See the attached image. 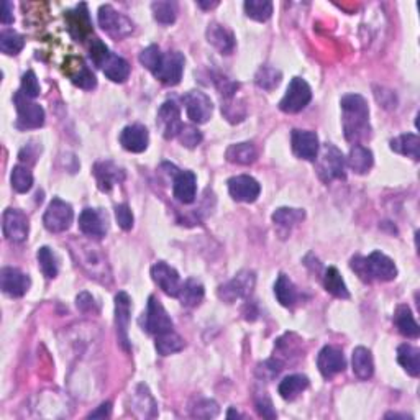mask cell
<instances>
[{
    "mask_svg": "<svg viewBox=\"0 0 420 420\" xmlns=\"http://www.w3.org/2000/svg\"><path fill=\"white\" fill-rule=\"evenodd\" d=\"M341 112H343V131L345 138L351 143L360 145L361 140L369 138V109L368 102L360 94H348L341 99Z\"/></svg>",
    "mask_w": 420,
    "mask_h": 420,
    "instance_id": "obj_1",
    "label": "cell"
},
{
    "mask_svg": "<svg viewBox=\"0 0 420 420\" xmlns=\"http://www.w3.org/2000/svg\"><path fill=\"white\" fill-rule=\"evenodd\" d=\"M350 268L356 273V275H358L360 280L365 282H373V281L388 282L395 280V276H398L395 263L381 251H373L368 258H363V256L351 258Z\"/></svg>",
    "mask_w": 420,
    "mask_h": 420,
    "instance_id": "obj_2",
    "label": "cell"
},
{
    "mask_svg": "<svg viewBox=\"0 0 420 420\" xmlns=\"http://www.w3.org/2000/svg\"><path fill=\"white\" fill-rule=\"evenodd\" d=\"M89 55L94 65L102 70L112 82H125L130 76V65L124 58L117 56L102 43L99 38H92Z\"/></svg>",
    "mask_w": 420,
    "mask_h": 420,
    "instance_id": "obj_3",
    "label": "cell"
},
{
    "mask_svg": "<svg viewBox=\"0 0 420 420\" xmlns=\"http://www.w3.org/2000/svg\"><path fill=\"white\" fill-rule=\"evenodd\" d=\"M317 174L324 183L346 178V161L335 145L325 143L317 155Z\"/></svg>",
    "mask_w": 420,
    "mask_h": 420,
    "instance_id": "obj_4",
    "label": "cell"
},
{
    "mask_svg": "<svg viewBox=\"0 0 420 420\" xmlns=\"http://www.w3.org/2000/svg\"><path fill=\"white\" fill-rule=\"evenodd\" d=\"M97 20H99V27L102 30L114 38V40H124V38L130 37L135 30L133 22L122 12L115 11L112 6H102L99 8Z\"/></svg>",
    "mask_w": 420,
    "mask_h": 420,
    "instance_id": "obj_5",
    "label": "cell"
},
{
    "mask_svg": "<svg viewBox=\"0 0 420 420\" xmlns=\"http://www.w3.org/2000/svg\"><path fill=\"white\" fill-rule=\"evenodd\" d=\"M13 104L17 109V126L22 130L40 129L45 124V110L41 105L33 102L30 97H27L22 91H18L13 96Z\"/></svg>",
    "mask_w": 420,
    "mask_h": 420,
    "instance_id": "obj_6",
    "label": "cell"
},
{
    "mask_svg": "<svg viewBox=\"0 0 420 420\" xmlns=\"http://www.w3.org/2000/svg\"><path fill=\"white\" fill-rule=\"evenodd\" d=\"M255 282H256V276L253 271L243 270L235 275L232 281L225 282L218 287L217 294L223 302L227 304H233V302L238 299H248L251 296L253 289H255Z\"/></svg>",
    "mask_w": 420,
    "mask_h": 420,
    "instance_id": "obj_7",
    "label": "cell"
},
{
    "mask_svg": "<svg viewBox=\"0 0 420 420\" xmlns=\"http://www.w3.org/2000/svg\"><path fill=\"white\" fill-rule=\"evenodd\" d=\"M140 324L143 327L146 334L155 336L164 334V332L173 330V320H171V317L168 312H166L163 304H161L155 296H150L148 306H146V312L143 314V317H141Z\"/></svg>",
    "mask_w": 420,
    "mask_h": 420,
    "instance_id": "obj_8",
    "label": "cell"
},
{
    "mask_svg": "<svg viewBox=\"0 0 420 420\" xmlns=\"http://www.w3.org/2000/svg\"><path fill=\"white\" fill-rule=\"evenodd\" d=\"M312 100V89L302 77H294L289 82L284 97L280 102V110L284 114H297L304 110Z\"/></svg>",
    "mask_w": 420,
    "mask_h": 420,
    "instance_id": "obj_9",
    "label": "cell"
},
{
    "mask_svg": "<svg viewBox=\"0 0 420 420\" xmlns=\"http://www.w3.org/2000/svg\"><path fill=\"white\" fill-rule=\"evenodd\" d=\"M185 60L179 51L163 53L159 65L153 71V76L164 86H178L183 79Z\"/></svg>",
    "mask_w": 420,
    "mask_h": 420,
    "instance_id": "obj_10",
    "label": "cell"
},
{
    "mask_svg": "<svg viewBox=\"0 0 420 420\" xmlns=\"http://www.w3.org/2000/svg\"><path fill=\"white\" fill-rule=\"evenodd\" d=\"M72 218H74V212H72L71 205L56 197L48 205L43 223H45L48 232L61 233L71 227Z\"/></svg>",
    "mask_w": 420,
    "mask_h": 420,
    "instance_id": "obj_11",
    "label": "cell"
},
{
    "mask_svg": "<svg viewBox=\"0 0 420 420\" xmlns=\"http://www.w3.org/2000/svg\"><path fill=\"white\" fill-rule=\"evenodd\" d=\"M183 104L185 107V112H188V117L194 124L202 125L207 124L212 117L214 105L212 100L207 94L200 91H189L183 96Z\"/></svg>",
    "mask_w": 420,
    "mask_h": 420,
    "instance_id": "obj_12",
    "label": "cell"
},
{
    "mask_svg": "<svg viewBox=\"0 0 420 420\" xmlns=\"http://www.w3.org/2000/svg\"><path fill=\"white\" fill-rule=\"evenodd\" d=\"M2 232L4 237L13 243L25 242L30 232L28 217L18 209H7L2 216Z\"/></svg>",
    "mask_w": 420,
    "mask_h": 420,
    "instance_id": "obj_13",
    "label": "cell"
},
{
    "mask_svg": "<svg viewBox=\"0 0 420 420\" xmlns=\"http://www.w3.org/2000/svg\"><path fill=\"white\" fill-rule=\"evenodd\" d=\"M227 184L228 192H230L232 199L237 200V202L253 204L260 197L261 185L255 178H251V176H233V178L228 179Z\"/></svg>",
    "mask_w": 420,
    "mask_h": 420,
    "instance_id": "obj_14",
    "label": "cell"
},
{
    "mask_svg": "<svg viewBox=\"0 0 420 420\" xmlns=\"http://www.w3.org/2000/svg\"><path fill=\"white\" fill-rule=\"evenodd\" d=\"M156 125L166 140H173L178 136L179 130L183 129V122H181V110L174 100H166L159 107L158 115H156Z\"/></svg>",
    "mask_w": 420,
    "mask_h": 420,
    "instance_id": "obj_15",
    "label": "cell"
},
{
    "mask_svg": "<svg viewBox=\"0 0 420 420\" xmlns=\"http://www.w3.org/2000/svg\"><path fill=\"white\" fill-rule=\"evenodd\" d=\"M291 145L292 153L304 161H315L320 151L319 136L315 131L309 130H292Z\"/></svg>",
    "mask_w": 420,
    "mask_h": 420,
    "instance_id": "obj_16",
    "label": "cell"
},
{
    "mask_svg": "<svg viewBox=\"0 0 420 420\" xmlns=\"http://www.w3.org/2000/svg\"><path fill=\"white\" fill-rule=\"evenodd\" d=\"M30 276L22 273L18 268H4L0 271V289L11 297H22L30 289Z\"/></svg>",
    "mask_w": 420,
    "mask_h": 420,
    "instance_id": "obj_17",
    "label": "cell"
},
{
    "mask_svg": "<svg viewBox=\"0 0 420 420\" xmlns=\"http://www.w3.org/2000/svg\"><path fill=\"white\" fill-rule=\"evenodd\" d=\"M130 314H131V301L126 292L120 291L115 296V325H117V335L122 348L129 351L130 350V340H129V325H130Z\"/></svg>",
    "mask_w": 420,
    "mask_h": 420,
    "instance_id": "obj_18",
    "label": "cell"
},
{
    "mask_svg": "<svg viewBox=\"0 0 420 420\" xmlns=\"http://www.w3.org/2000/svg\"><path fill=\"white\" fill-rule=\"evenodd\" d=\"M151 277L156 282V286L159 287L164 294L171 297H178L181 291V280L178 271L174 268H171L168 263L158 261L151 266Z\"/></svg>",
    "mask_w": 420,
    "mask_h": 420,
    "instance_id": "obj_19",
    "label": "cell"
},
{
    "mask_svg": "<svg viewBox=\"0 0 420 420\" xmlns=\"http://www.w3.org/2000/svg\"><path fill=\"white\" fill-rule=\"evenodd\" d=\"M317 366H319L320 374L324 376L325 379L334 378L335 374L341 373L346 368V360L343 356V351L336 346L327 345L320 350L319 358H317Z\"/></svg>",
    "mask_w": 420,
    "mask_h": 420,
    "instance_id": "obj_20",
    "label": "cell"
},
{
    "mask_svg": "<svg viewBox=\"0 0 420 420\" xmlns=\"http://www.w3.org/2000/svg\"><path fill=\"white\" fill-rule=\"evenodd\" d=\"M65 18L67 23V30H70L74 40L84 41L87 37L92 35V22L86 4L77 6L74 11H67L65 13Z\"/></svg>",
    "mask_w": 420,
    "mask_h": 420,
    "instance_id": "obj_21",
    "label": "cell"
},
{
    "mask_svg": "<svg viewBox=\"0 0 420 420\" xmlns=\"http://www.w3.org/2000/svg\"><path fill=\"white\" fill-rule=\"evenodd\" d=\"M94 178L102 192H110L114 185L124 183L125 171L117 166L114 161H99L94 166Z\"/></svg>",
    "mask_w": 420,
    "mask_h": 420,
    "instance_id": "obj_22",
    "label": "cell"
},
{
    "mask_svg": "<svg viewBox=\"0 0 420 420\" xmlns=\"http://www.w3.org/2000/svg\"><path fill=\"white\" fill-rule=\"evenodd\" d=\"M79 228L86 237L100 240L107 233V216L99 209H84L79 216Z\"/></svg>",
    "mask_w": 420,
    "mask_h": 420,
    "instance_id": "obj_23",
    "label": "cell"
},
{
    "mask_svg": "<svg viewBox=\"0 0 420 420\" xmlns=\"http://www.w3.org/2000/svg\"><path fill=\"white\" fill-rule=\"evenodd\" d=\"M150 143V133L146 126L135 124L129 125L122 130L120 133V145L124 146L130 153H143L148 148Z\"/></svg>",
    "mask_w": 420,
    "mask_h": 420,
    "instance_id": "obj_24",
    "label": "cell"
},
{
    "mask_svg": "<svg viewBox=\"0 0 420 420\" xmlns=\"http://www.w3.org/2000/svg\"><path fill=\"white\" fill-rule=\"evenodd\" d=\"M205 37H207V41L212 45L216 50H218L222 55H232L235 51L237 41L233 33L228 30L225 25H221V23L212 22L207 27V32H205Z\"/></svg>",
    "mask_w": 420,
    "mask_h": 420,
    "instance_id": "obj_25",
    "label": "cell"
},
{
    "mask_svg": "<svg viewBox=\"0 0 420 420\" xmlns=\"http://www.w3.org/2000/svg\"><path fill=\"white\" fill-rule=\"evenodd\" d=\"M173 194L181 204H192L197 195V178L192 171H179L174 176Z\"/></svg>",
    "mask_w": 420,
    "mask_h": 420,
    "instance_id": "obj_26",
    "label": "cell"
},
{
    "mask_svg": "<svg viewBox=\"0 0 420 420\" xmlns=\"http://www.w3.org/2000/svg\"><path fill=\"white\" fill-rule=\"evenodd\" d=\"M346 164L356 174H366L374 164L373 151L363 145H353L350 150L348 158H346Z\"/></svg>",
    "mask_w": 420,
    "mask_h": 420,
    "instance_id": "obj_27",
    "label": "cell"
},
{
    "mask_svg": "<svg viewBox=\"0 0 420 420\" xmlns=\"http://www.w3.org/2000/svg\"><path fill=\"white\" fill-rule=\"evenodd\" d=\"M225 158L228 163L240 164V166H250L258 159V150L253 143H235L227 148Z\"/></svg>",
    "mask_w": 420,
    "mask_h": 420,
    "instance_id": "obj_28",
    "label": "cell"
},
{
    "mask_svg": "<svg viewBox=\"0 0 420 420\" xmlns=\"http://www.w3.org/2000/svg\"><path fill=\"white\" fill-rule=\"evenodd\" d=\"M391 150L394 153L407 156L417 161L420 158V138L415 133H404L391 140Z\"/></svg>",
    "mask_w": 420,
    "mask_h": 420,
    "instance_id": "obj_29",
    "label": "cell"
},
{
    "mask_svg": "<svg viewBox=\"0 0 420 420\" xmlns=\"http://www.w3.org/2000/svg\"><path fill=\"white\" fill-rule=\"evenodd\" d=\"M351 365H353V373L356 378L360 379H369L374 373V361L373 355L365 346H358L353 350V356H351Z\"/></svg>",
    "mask_w": 420,
    "mask_h": 420,
    "instance_id": "obj_30",
    "label": "cell"
},
{
    "mask_svg": "<svg viewBox=\"0 0 420 420\" xmlns=\"http://www.w3.org/2000/svg\"><path fill=\"white\" fill-rule=\"evenodd\" d=\"M394 324L398 327V330L404 336H407V339H417L419 334H420V329L417 325V322H415L414 315H412V310H410L409 306H399L398 309H395V314H394Z\"/></svg>",
    "mask_w": 420,
    "mask_h": 420,
    "instance_id": "obj_31",
    "label": "cell"
},
{
    "mask_svg": "<svg viewBox=\"0 0 420 420\" xmlns=\"http://www.w3.org/2000/svg\"><path fill=\"white\" fill-rule=\"evenodd\" d=\"M309 378L306 374H291L281 381L277 391L284 400H294L297 395L309 388Z\"/></svg>",
    "mask_w": 420,
    "mask_h": 420,
    "instance_id": "obj_32",
    "label": "cell"
},
{
    "mask_svg": "<svg viewBox=\"0 0 420 420\" xmlns=\"http://www.w3.org/2000/svg\"><path fill=\"white\" fill-rule=\"evenodd\" d=\"M275 296L282 307H292L299 301V292H297L294 282L284 273H281L280 277H277L275 284Z\"/></svg>",
    "mask_w": 420,
    "mask_h": 420,
    "instance_id": "obj_33",
    "label": "cell"
},
{
    "mask_svg": "<svg viewBox=\"0 0 420 420\" xmlns=\"http://www.w3.org/2000/svg\"><path fill=\"white\" fill-rule=\"evenodd\" d=\"M398 361L412 378L420 374V351L412 345H400L398 348Z\"/></svg>",
    "mask_w": 420,
    "mask_h": 420,
    "instance_id": "obj_34",
    "label": "cell"
},
{
    "mask_svg": "<svg viewBox=\"0 0 420 420\" xmlns=\"http://www.w3.org/2000/svg\"><path fill=\"white\" fill-rule=\"evenodd\" d=\"M204 294H205V291H204L202 282L190 277V280H188L183 286H181L178 297H179L181 304H183L184 307H195L202 302Z\"/></svg>",
    "mask_w": 420,
    "mask_h": 420,
    "instance_id": "obj_35",
    "label": "cell"
},
{
    "mask_svg": "<svg viewBox=\"0 0 420 420\" xmlns=\"http://www.w3.org/2000/svg\"><path fill=\"white\" fill-rule=\"evenodd\" d=\"M184 345L185 343H184L183 336L176 334L174 330H169V332H164V334H161V335H156V340H155V346L161 356H169L173 353H178V351L184 348Z\"/></svg>",
    "mask_w": 420,
    "mask_h": 420,
    "instance_id": "obj_36",
    "label": "cell"
},
{
    "mask_svg": "<svg viewBox=\"0 0 420 420\" xmlns=\"http://www.w3.org/2000/svg\"><path fill=\"white\" fill-rule=\"evenodd\" d=\"M324 287L327 292H330L332 296L339 297V299H350L348 287H346L343 277H341V275H340V271L334 266H330L329 270H325Z\"/></svg>",
    "mask_w": 420,
    "mask_h": 420,
    "instance_id": "obj_37",
    "label": "cell"
},
{
    "mask_svg": "<svg viewBox=\"0 0 420 420\" xmlns=\"http://www.w3.org/2000/svg\"><path fill=\"white\" fill-rule=\"evenodd\" d=\"M306 218V210L304 209H292V207H280L273 214V222L276 223L277 227L282 228H291L301 223Z\"/></svg>",
    "mask_w": 420,
    "mask_h": 420,
    "instance_id": "obj_38",
    "label": "cell"
},
{
    "mask_svg": "<svg viewBox=\"0 0 420 420\" xmlns=\"http://www.w3.org/2000/svg\"><path fill=\"white\" fill-rule=\"evenodd\" d=\"M151 11H153L156 22L161 25H171L178 17V4L171 2V0H159V2L151 4Z\"/></svg>",
    "mask_w": 420,
    "mask_h": 420,
    "instance_id": "obj_39",
    "label": "cell"
},
{
    "mask_svg": "<svg viewBox=\"0 0 420 420\" xmlns=\"http://www.w3.org/2000/svg\"><path fill=\"white\" fill-rule=\"evenodd\" d=\"M70 77L72 81V84L81 87V89L86 91H92L97 86V79L94 76V72L89 70V66L86 65L84 61L77 60V66L74 67V71L70 72Z\"/></svg>",
    "mask_w": 420,
    "mask_h": 420,
    "instance_id": "obj_40",
    "label": "cell"
},
{
    "mask_svg": "<svg viewBox=\"0 0 420 420\" xmlns=\"http://www.w3.org/2000/svg\"><path fill=\"white\" fill-rule=\"evenodd\" d=\"M281 79H282L281 71L273 66H261L255 74L256 86L263 91L276 89V87L281 84Z\"/></svg>",
    "mask_w": 420,
    "mask_h": 420,
    "instance_id": "obj_41",
    "label": "cell"
},
{
    "mask_svg": "<svg viewBox=\"0 0 420 420\" xmlns=\"http://www.w3.org/2000/svg\"><path fill=\"white\" fill-rule=\"evenodd\" d=\"M245 13L251 20L266 22L273 15V4L270 0H247L245 2Z\"/></svg>",
    "mask_w": 420,
    "mask_h": 420,
    "instance_id": "obj_42",
    "label": "cell"
},
{
    "mask_svg": "<svg viewBox=\"0 0 420 420\" xmlns=\"http://www.w3.org/2000/svg\"><path fill=\"white\" fill-rule=\"evenodd\" d=\"M25 46V38L20 33L7 30L0 33V50L7 56H17Z\"/></svg>",
    "mask_w": 420,
    "mask_h": 420,
    "instance_id": "obj_43",
    "label": "cell"
},
{
    "mask_svg": "<svg viewBox=\"0 0 420 420\" xmlns=\"http://www.w3.org/2000/svg\"><path fill=\"white\" fill-rule=\"evenodd\" d=\"M12 188L17 190L18 194H25L32 189L33 185V174L27 166L18 164L12 169Z\"/></svg>",
    "mask_w": 420,
    "mask_h": 420,
    "instance_id": "obj_44",
    "label": "cell"
},
{
    "mask_svg": "<svg viewBox=\"0 0 420 420\" xmlns=\"http://www.w3.org/2000/svg\"><path fill=\"white\" fill-rule=\"evenodd\" d=\"M38 265H40V270L43 275H45L48 280H55L58 276V261L55 253H53L48 247H41L38 250Z\"/></svg>",
    "mask_w": 420,
    "mask_h": 420,
    "instance_id": "obj_45",
    "label": "cell"
},
{
    "mask_svg": "<svg viewBox=\"0 0 420 420\" xmlns=\"http://www.w3.org/2000/svg\"><path fill=\"white\" fill-rule=\"evenodd\" d=\"M176 138L179 140V143L184 146V148L194 150L202 143V131H200L197 126L194 125H183V129L179 130V133Z\"/></svg>",
    "mask_w": 420,
    "mask_h": 420,
    "instance_id": "obj_46",
    "label": "cell"
},
{
    "mask_svg": "<svg viewBox=\"0 0 420 420\" xmlns=\"http://www.w3.org/2000/svg\"><path fill=\"white\" fill-rule=\"evenodd\" d=\"M161 56H163V53H161L159 46L150 45L148 48H145V50L140 53V63L151 72V74H153V71L159 65Z\"/></svg>",
    "mask_w": 420,
    "mask_h": 420,
    "instance_id": "obj_47",
    "label": "cell"
},
{
    "mask_svg": "<svg viewBox=\"0 0 420 420\" xmlns=\"http://www.w3.org/2000/svg\"><path fill=\"white\" fill-rule=\"evenodd\" d=\"M218 414V404L212 399H202L197 400V404L192 407L194 417L200 419H212Z\"/></svg>",
    "mask_w": 420,
    "mask_h": 420,
    "instance_id": "obj_48",
    "label": "cell"
},
{
    "mask_svg": "<svg viewBox=\"0 0 420 420\" xmlns=\"http://www.w3.org/2000/svg\"><path fill=\"white\" fill-rule=\"evenodd\" d=\"M22 92L30 99H35V97L40 96V82H38L37 74L33 71H27L22 76Z\"/></svg>",
    "mask_w": 420,
    "mask_h": 420,
    "instance_id": "obj_49",
    "label": "cell"
},
{
    "mask_svg": "<svg viewBox=\"0 0 420 420\" xmlns=\"http://www.w3.org/2000/svg\"><path fill=\"white\" fill-rule=\"evenodd\" d=\"M115 218L122 230L129 232L133 228V214H131V210L126 204L115 205Z\"/></svg>",
    "mask_w": 420,
    "mask_h": 420,
    "instance_id": "obj_50",
    "label": "cell"
},
{
    "mask_svg": "<svg viewBox=\"0 0 420 420\" xmlns=\"http://www.w3.org/2000/svg\"><path fill=\"white\" fill-rule=\"evenodd\" d=\"M255 405H256V410L258 414L261 415V417L265 419H276V410L273 407V402L271 399L268 398L266 393H261L260 395H256L255 398Z\"/></svg>",
    "mask_w": 420,
    "mask_h": 420,
    "instance_id": "obj_51",
    "label": "cell"
},
{
    "mask_svg": "<svg viewBox=\"0 0 420 420\" xmlns=\"http://www.w3.org/2000/svg\"><path fill=\"white\" fill-rule=\"evenodd\" d=\"M76 304H77V309H79V310L91 312V310H94L96 301H94V297L89 294V292H81V294L77 296Z\"/></svg>",
    "mask_w": 420,
    "mask_h": 420,
    "instance_id": "obj_52",
    "label": "cell"
},
{
    "mask_svg": "<svg viewBox=\"0 0 420 420\" xmlns=\"http://www.w3.org/2000/svg\"><path fill=\"white\" fill-rule=\"evenodd\" d=\"M110 414H112V402L107 400V402L99 405V409L89 414V419H105V417H110Z\"/></svg>",
    "mask_w": 420,
    "mask_h": 420,
    "instance_id": "obj_53",
    "label": "cell"
},
{
    "mask_svg": "<svg viewBox=\"0 0 420 420\" xmlns=\"http://www.w3.org/2000/svg\"><path fill=\"white\" fill-rule=\"evenodd\" d=\"M0 22L4 23V25H11L13 23V7L11 2H4L2 4V15H0Z\"/></svg>",
    "mask_w": 420,
    "mask_h": 420,
    "instance_id": "obj_54",
    "label": "cell"
},
{
    "mask_svg": "<svg viewBox=\"0 0 420 420\" xmlns=\"http://www.w3.org/2000/svg\"><path fill=\"white\" fill-rule=\"evenodd\" d=\"M386 419H412L410 415H404V414H386Z\"/></svg>",
    "mask_w": 420,
    "mask_h": 420,
    "instance_id": "obj_55",
    "label": "cell"
},
{
    "mask_svg": "<svg viewBox=\"0 0 420 420\" xmlns=\"http://www.w3.org/2000/svg\"><path fill=\"white\" fill-rule=\"evenodd\" d=\"M217 6H218V2H212V4L199 2V7H202V8H214V7H217Z\"/></svg>",
    "mask_w": 420,
    "mask_h": 420,
    "instance_id": "obj_56",
    "label": "cell"
},
{
    "mask_svg": "<svg viewBox=\"0 0 420 420\" xmlns=\"http://www.w3.org/2000/svg\"><path fill=\"white\" fill-rule=\"evenodd\" d=\"M227 417H228V419H232V417H242V415L238 414V412H235V409H230V410H228Z\"/></svg>",
    "mask_w": 420,
    "mask_h": 420,
    "instance_id": "obj_57",
    "label": "cell"
}]
</instances>
